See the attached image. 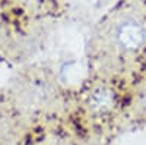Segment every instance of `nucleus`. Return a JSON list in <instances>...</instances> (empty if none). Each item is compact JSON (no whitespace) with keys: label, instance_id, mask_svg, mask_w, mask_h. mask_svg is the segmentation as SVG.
<instances>
[{"label":"nucleus","instance_id":"20e7f679","mask_svg":"<svg viewBox=\"0 0 146 145\" xmlns=\"http://www.w3.org/2000/svg\"><path fill=\"white\" fill-rule=\"evenodd\" d=\"M10 76H12L10 66L0 60V87L6 85V84L9 82V79H10Z\"/></svg>","mask_w":146,"mask_h":145},{"label":"nucleus","instance_id":"7ed1b4c3","mask_svg":"<svg viewBox=\"0 0 146 145\" xmlns=\"http://www.w3.org/2000/svg\"><path fill=\"white\" fill-rule=\"evenodd\" d=\"M89 106L96 112L110 110L114 106V95L107 88H98L92 92L89 98Z\"/></svg>","mask_w":146,"mask_h":145},{"label":"nucleus","instance_id":"39448f33","mask_svg":"<svg viewBox=\"0 0 146 145\" xmlns=\"http://www.w3.org/2000/svg\"><path fill=\"white\" fill-rule=\"evenodd\" d=\"M143 104L146 106V94H145V98H143Z\"/></svg>","mask_w":146,"mask_h":145},{"label":"nucleus","instance_id":"f03ea898","mask_svg":"<svg viewBox=\"0 0 146 145\" xmlns=\"http://www.w3.org/2000/svg\"><path fill=\"white\" fill-rule=\"evenodd\" d=\"M86 75V65L80 60H67L58 72L60 81L66 85H78Z\"/></svg>","mask_w":146,"mask_h":145},{"label":"nucleus","instance_id":"f257e3e1","mask_svg":"<svg viewBox=\"0 0 146 145\" xmlns=\"http://www.w3.org/2000/svg\"><path fill=\"white\" fill-rule=\"evenodd\" d=\"M115 40L126 50H136L146 40V31L136 19H124L115 28Z\"/></svg>","mask_w":146,"mask_h":145}]
</instances>
